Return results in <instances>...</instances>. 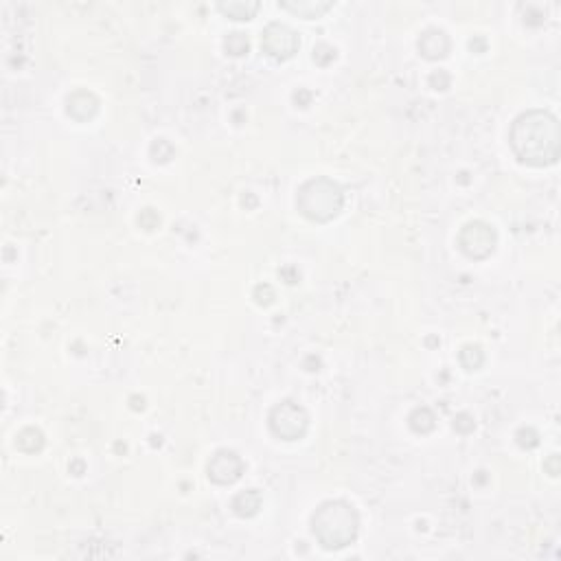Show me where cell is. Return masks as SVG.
I'll return each mask as SVG.
<instances>
[{
    "label": "cell",
    "mask_w": 561,
    "mask_h": 561,
    "mask_svg": "<svg viewBox=\"0 0 561 561\" xmlns=\"http://www.w3.org/2000/svg\"><path fill=\"white\" fill-rule=\"evenodd\" d=\"M509 141L520 162L530 167L555 164L561 151L559 121L546 110H528L513 121Z\"/></svg>",
    "instance_id": "1"
},
{
    "label": "cell",
    "mask_w": 561,
    "mask_h": 561,
    "mask_svg": "<svg viewBox=\"0 0 561 561\" xmlns=\"http://www.w3.org/2000/svg\"><path fill=\"white\" fill-rule=\"evenodd\" d=\"M316 539L327 551H340L358 539L360 515L344 500H329L316 509L312 518Z\"/></svg>",
    "instance_id": "2"
},
{
    "label": "cell",
    "mask_w": 561,
    "mask_h": 561,
    "mask_svg": "<svg viewBox=\"0 0 561 561\" xmlns=\"http://www.w3.org/2000/svg\"><path fill=\"white\" fill-rule=\"evenodd\" d=\"M344 206V191L336 180L331 178H314L305 182L296 195V208L300 215H305L312 222H331L338 217Z\"/></svg>",
    "instance_id": "3"
},
{
    "label": "cell",
    "mask_w": 561,
    "mask_h": 561,
    "mask_svg": "<svg viewBox=\"0 0 561 561\" xmlns=\"http://www.w3.org/2000/svg\"><path fill=\"white\" fill-rule=\"evenodd\" d=\"M309 428V415L296 401H281L270 410V430L283 441H298Z\"/></svg>",
    "instance_id": "4"
},
{
    "label": "cell",
    "mask_w": 561,
    "mask_h": 561,
    "mask_svg": "<svg viewBox=\"0 0 561 561\" xmlns=\"http://www.w3.org/2000/svg\"><path fill=\"white\" fill-rule=\"evenodd\" d=\"M459 244H461L463 252L467 256H472V259H487V256L495 250L498 235H495V229L491 224L476 220V222H469L461 231Z\"/></svg>",
    "instance_id": "5"
},
{
    "label": "cell",
    "mask_w": 561,
    "mask_h": 561,
    "mask_svg": "<svg viewBox=\"0 0 561 561\" xmlns=\"http://www.w3.org/2000/svg\"><path fill=\"white\" fill-rule=\"evenodd\" d=\"M261 47L270 57L283 62V59H290L298 51V36L292 26H287L283 22H270L263 29Z\"/></svg>",
    "instance_id": "6"
},
{
    "label": "cell",
    "mask_w": 561,
    "mask_h": 561,
    "mask_svg": "<svg viewBox=\"0 0 561 561\" xmlns=\"http://www.w3.org/2000/svg\"><path fill=\"white\" fill-rule=\"evenodd\" d=\"M246 463L233 449H220L210 456L206 465V474L215 484H233L241 478Z\"/></svg>",
    "instance_id": "7"
},
{
    "label": "cell",
    "mask_w": 561,
    "mask_h": 561,
    "mask_svg": "<svg viewBox=\"0 0 561 561\" xmlns=\"http://www.w3.org/2000/svg\"><path fill=\"white\" fill-rule=\"evenodd\" d=\"M449 38L443 29H426L419 38V51L426 59H443L449 53Z\"/></svg>",
    "instance_id": "8"
},
{
    "label": "cell",
    "mask_w": 561,
    "mask_h": 561,
    "mask_svg": "<svg viewBox=\"0 0 561 561\" xmlns=\"http://www.w3.org/2000/svg\"><path fill=\"white\" fill-rule=\"evenodd\" d=\"M66 112L75 121L84 123V121L95 118V114L99 112V99L88 90H77L66 99Z\"/></svg>",
    "instance_id": "9"
},
{
    "label": "cell",
    "mask_w": 561,
    "mask_h": 561,
    "mask_svg": "<svg viewBox=\"0 0 561 561\" xmlns=\"http://www.w3.org/2000/svg\"><path fill=\"white\" fill-rule=\"evenodd\" d=\"M279 7L294 13V16H298V18L314 20V18L325 16V13L333 7V3L331 0H281Z\"/></svg>",
    "instance_id": "10"
},
{
    "label": "cell",
    "mask_w": 561,
    "mask_h": 561,
    "mask_svg": "<svg viewBox=\"0 0 561 561\" xmlns=\"http://www.w3.org/2000/svg\"><path fill=\"white\" fill-rule=\"evenodd\" d=\"M261 502H263V495L256 491V489H248V491H241L233 498V511L239 515V518H252V515L259 513L261 509Z\"/></svg>",
    "instance_id": "11"
},
{
    "label": "cell",
    "mask_w": 561,
    "mask_h": 561,
    "mask_svg": "<svg viewBox=\"0 0 561 561\" xmlns=\"http://www.w3.org/2000/svg\"><path fill=\"white\" fill-rule=\"evenodd\" d=\"M217 9L224 16H229L233 20H250L254 18V13L259 11V3H256V0H229V3L222 0Z\"/></svg>",
    "instance_id": "12"
},
{
    "label": "cell",
    "mask_w": 561,
    "mask_h": 561,
    "mask_svg": "<svg viewBox=\"0 0 561 561\" xmlns=\"http://www.w3.org/2000/svg\"><path fill=\"white\" fill-rule=\"evenodd\" d=\"M16 447L24 454H36L44 447V434L38 428H24L16 436Z\"/></svg>",
    "instance_id": "13"
},
{
    "label": "cell",
    "mask_w": 561,
    "mask_h": 561,
    "mask_svg": "<svg viewBox=\"0 0 561 561\" xmlns=\"http://www.w3.org/2000/svg\"><path fill=\"white\" fill-rule=\"evenodd\" d=\"M410 428L417 432V434H428V432H432L434 430V426H436V417H434V413L430 410L428 406H421V408H415L413 410V415H410Z\"/></svg>",
    "instance_id": "14"
},
{
    "label": "cell",
    "mask_w": 561,
    "mask_h": 561,
    "mask_svg": "<svg viewBox=\"0 0 561 561\" xmlns=\"http://www.w3.org/2000/svg\"><path fill=\"white\" fill-rule=\"evenodd\" d=\"M224 47H226V53L229 55H235V57H241L250 51V40L246 33L241 31H233L229 33V38L224 40Z\"/></svg>",
    "instance_id": "15"
},
{
    "label": "cell",
    "mask_w": 561,
    "mask_h": 561,
    "mask_svg": "<svg viewBox=\"0 0 561 561\" xmlns=\"http://www.w3.org/2000/svg\"><path fill=\"white\" fill-rule=\"evenodd\" d=\"M482 362H484V353H482V348L478 344H467L463 346V351H461V364H463V369L467 371H478L482 367Z\"/></svg>",
    "instance_id": "16"
},
{
    "label": "cell",
    "mask_w": 561,
    "mask_h": 561,
    "mask_svg": "<svg viewBox=\"0 0 561 561\" xmlns=\"http://www.w3.org/2000/svg\"><path fill=\"white\" fill-rule=\"evenodd\" d=\"M174 154H176L174 145L169 141H164V139H156L149 147V156L154 158V162H167V160L174 158Z\"/></svg>",
    "instance_id": "17"
},
{
    "label": "cell",
    "mask_w": 561,
    "mask_h": 561,
    "mask_svg": "<svg viewBox=\"0 0 561 561\" xmlns=\"http://www.w3.org/2000/svg\"><path fill=\"white\" fill-rule=\"evenodd\" d=\"M515 438H518V445L524 449H533L539 445V434L533 428H522L518 434H515Z\"/></svg>",
    "instance_id": "18"
},
{
    "label": "cell",
    "mask_w": 561,
    "mask_h": 561,
    "mask_svg": "<svg viewBox=\"0 0 561 561\" xmlns=\"http://www.w3.org/2000/svg\"><path fill=\"white\" fill-rule=\"evenodd\" d=\"M314 59L321 66H327L329 62H333V59H336V49L333 47H329V44H318V47L314 49Z\"/></svg>",
    "instance_id": "19"
},
{
    "label": "cell",
    "mask_w": 561,
    "mask_h": 561,
    "mask_svg": "<svg viewBox=\"0 0 561 561\" xmlns=\"http://www.w3.org/2000/svg\"><path fill=\"white\" fill-rule=\"evenodd\" d=\"M139 224L143 226L145 231H154V229H158L160 217H158V213H154V208H145L143 213L139 215Z\"/></svg>",
    "instance_id": "20"
},
{
    "label": "cell",
    "mask_w": 561,
    "mask_h": 561,
    "mask_svg": "<svg viewBox=\"0 0 561 561\" xmlns=\"http://www.w3.org/2000/svg\"><path fill=\"white\" fill-rule=\"evenodd\" d=\"M254 300L259 302V305H270L272 300H275V290L266 283V285H256L254 287Z\"/></svg>",
    "instance_id": "21"
},
{
    "label": "cell",
    "mask_w": 561,
    "mask_h": 561,
    "mask_svg": "<svg viewBox=\"0 0 561 561\" xmlns=\"http://www.w3.org/2000/svg\"><path fill=\"white\" fill-rule=\"evenodd\" d=\"M474 428H476V421L469 417V415H465V413L454 419V430L461 432V434H469Z\"/></svg>",
    "instance_id": "22"
},
{
    "label": "cell",
    "mask_w": 561,
    "mask_h": 561,
    "mask_svg": "<svg viewBox=\"0 0 561 561\" xmlns=\"http://www.w3.org/2000/svg\"><path fill=\"white\" fill-rule=\"evenodd\" d=\"M449 75L445 72V70H434L432 75H430V86L434 88V90H445V88H449Z\"/></svg>",
    "instance_id": "23"
},
{
    "label": "cell",
    "mask_w": 561,
    "mask_h": 561,
    "mask_svg": "<svg viewBox=\"0 0 561 561\" xmlns=\"http://www.w3.org/2000/svg\"><path fill=\"white\" fill-rule=\"evenodd\" d=\"M544 467H546V472H548L551 476H559V456H557V454H553V456L544 463Z\"/></svg>",
    "instance_id": "24"
},
{
    "label": "cell",
    "mask_w": 561,
    "mask_h": 561,
    "mask_svg": "<svg viewBox=\"0 0 561 561\" xmlns=\"http://www.w3.org/2000/svg\"><path fill=\"white\" fill-rule=\"evenodd\" d=\"M309 99H312V95H309V93H300V97H298V95H294V101L300 105V108H305Z\"/></svg>",
    "instance_id": "25"
}]
</instances>
